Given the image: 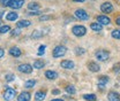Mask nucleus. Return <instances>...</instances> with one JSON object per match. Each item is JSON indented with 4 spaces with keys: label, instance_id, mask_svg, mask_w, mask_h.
Segmentation results:
<instances>
[{
    "label": "nucleus",
    "instance_id": "nucleus-1",
    "mask_svg": "<svg viewBox=\"0 0 120 101\" xmlns=\"http://www.w3.org/2000/svg\"><path fill=\"white\" fill-rule=\"evenodd\" d=\"M66 52H67V48L65 46H62V45H59V46L54 47V49H53V56L54 58H61V56H64L66 54Z\"/></svg>",
    "mask_w": 120,
    "mask_h": 101
},
{
    "label": "nucleus",
    "instance_id": "nucleus-2",
    "mask_svg": "<svg viewBox=\"0 0 120 101\" xmlns=\"http://www.w3.org/2000/svg\"><path fill=\"white\" fill-rule=\"evenodd\" d=\"M72 32L76 37H82V36H84L87 33V29L83 25H75L74 28L72 29Z\"/></svg>",
    "mask_w": 120,
    "mask_h": 101
},
{
    "label": "nucleus",
    "instance_id": "nucleus-3",
    "mask_svg": "<svg viewBox=\"0 0 120 101\" xmlns=\"http://www.w3.org/2000/svg\"><path fill=\"white\" fill-rule=\"evenodd\" d=\"M15 95H16V91H15L14 88H11V87H7L6 91L4 92V99L6 101L13 100Z\"/></svg>",
    "mask_w": 120,
    "mask_h": 101
},
{
    "label": "nucleus",
    "instance_id": "nucleus-4",
    "mask_svg": "<svg viewBox=\"0 0 120 101\" xmlns=\"http://www.w3.org/2000/svg\"><path fill=\"white\" fill-rule=\"evenodd\" d=\"M75 17L81 20V21H86V20L89 18V15L84 9H76L75 10Z\"/></svg>",
    "mask_w": 120,
    "mask_h": 101
},
{
    "label": "nucleus",
    "instance_id": "nucleus-5",
    "mask_svg": "<svg viewBox=\"0 0 120 101\" xmlns=\"http://www.w3.org/2000/svg\"><path fill=\"white\" fill-rule=\"evenodd\" d=\"M109 56H110V53L107 51L101 49V51L96 52V58H97V60H99V61H106L109 59Z\"/></svg>",
    "mask_w": 120,
    "mask_h": 101
},
{
    "label": "nucleus",
    "instance_id": "nucleus-6",
    "mask_svg": "<svg viewBox=\"0 0 120 101\" xmlns=\"http://www.w3.org/2000/svg\"><path fill=\"white\" fill-rule=\"evenodd\" d=\"M101 10L103 13H105V14H109V13H111L113 10V5L111 2H104L101 6Z\"/></svg>",
    "mask_w": 120,
    "mask_h": 101
},
{
    "label": "nucleus",
    "instance_id": "nucleus-7",
    "mask_svg": "<svg viewBox=\"0 0 120 101\" xmlns=\"http://www.w3.org/2000/svg\"><path fill=\"white\" fill-rule=\"evenodd\" d=\"M19 71L23 72V73H31L32 72V67L28 64V63H24V64H20L19 66Z\"/></svg>",
    "mask_w": 120,
    "mask_h": 101
},
{
    "label": "nucleus",
    "instance_id": "nucleus-8",
    "mask_svg": "<svg viewBox=\"0 0 120 101\" xmlns=\"http://www.w3.org/2000/svg\"><path fill=\"white\" fill-rule=\"evenodd\" d=\"M24 3V0H11V3H9V7L13 8V9H20Z\"/></svg>",
    "mask_w": 120,
    "mask_h": 101
},
{
    "label": "nucleus",
    "instance_id": "nucleus-9",
    "mask_svg": "<svg viewBox=\"0 0 120 101\" xmlns=\"http://www.w3.org/2000/svg\"><path fill=\"white\" fill-rule=\"evenodd\" d=\"M97 21H98V23H101L102 25H109V24L111 23L110 17H107L106 15H99V16H97Z\"/></svg>",
    "mask_w": 120,
    "mask_h": 101
},
{
    "label": "nucleus",
    "instance_id": "nucleus-10",
    "mask_svg": "<svg viewBox=\"0 0 120 101\" xmlns=\"http://www.w3.org/2000/svg\"><path fill=\"white\" fill-rule=\"evenodd\" d=\"M107 99H109V101H120V94L114 91H111L107 94Z\"/></svg>",
    "mask_w": 120,
    "mask_h": 101
},
{
    "label": "nucleus",
    "instance_id": "nucleus-11",
    "mask_svg": "<svg viewBox=\"0 0 120 101\" xmlns=\"http://www.w3.org/2000/svg\"><path fill=\"white\" fill-rule=\"evenodd\" d=\"M64 69H73L74 68V62L73 61H69V60H64L60 64Z\"/></svg>",
    "mask_w": 120,
    "mask_h": 101
},
{
    "label": "nucleus",
    "instance_id": "nucleus-12",
    "mask_svg": "<svg viewBox=\"0 0 120 101\" xmlns=\"http://www.w3.org/2000/svg\"><path fill=\"white\" fill-rule=\"evenodd\" d=\"M31 94L29 92H22L19 97H17V101H30Z\"/></svg>",
    "mask_w": 120,
    "mask_h": 101
},
{
    "label": "nucleus",
    "instance_id": "nucleus-13",
    "mask_svg": "<svg viewBox=\"0 0 120 101\" xmlns=\"http://www.w3.org/2000/svg\"><path fill=\"white\" fill-rule=\"evenodd\" d=\"M107 82H109V77H105V76L99 77V79H98V87H99L101 90H103Z\"/></svg>",
    "mask_w": 120,
    "mask_h": 101
},
{
    "label": "nucleus",
    "instance_id": "nucleus-14",
    "mask_svg": "<svg viewBox=\"0 0 120 101\" xmlns=\"http://www.w3.org/2000/svg\"><path fill=\"white\" fill-rule=\"evenodd\" d=\"M9 54H11L12 56H14V58H19V56L22 54V52H21L20 48H17V47H12V48L9 49Z\"/></svg>",
    "mask_w": 120,
    "mask_h": 101
},
{
    "label": "nucleus",
    "instance_id": "nucleus-15",
    "mask_svg": "<svg viewBox=\"0 0 120 101\" xmlns=\"http://www.w3.org/2000/svg\"><path fill=\"white\" fill-rule=\"evenodd\" d=\"M45 97H46V92L45 91H38L35 94V99L37 101H43L45 99Z\"/></svg>",
    "mask_w": 120,
    "mask_h": 101
},
{
    "label": "nucleus",
    "instance_id": "nucleus-16",
    "mask_svg": "<svg viewBox=\"0 0 120 101\" xmlns=\"http://www.w3.org/2000/svg\"><path fill=\"white\" fill-rule=\"evenodd\" d=\"M88 69L92 72H97V71H99V66L97 63H95V62H90L89 64H88Z\"/></svg>",
    "mask_w": 120,
    "mask_h": 101
},
{
    "label": "nucleus",
    "instance_id": "nucleus-17",
    "mask_svg": "<svg viewBox=\"0 0 120 101\" xmlns=\"http://www.w3.org/2000/svg\"><path fill=\"white\" fill-rule=\"evenodd\" d=\"M45 77L47 78V79H56V78H58V73L56 71H51V70H49V71L45 72Z\"/></svg>",
    "mask_w": 120,
    "mask_h": 101
},
{
    "label": "nucleus",
    "instance_id": "nucleus-18",
    "mask_svg": "<svg viewBox=\"0 0 120 101\" xmlns=\"http://www.w3.org/2000/svg\"><path fill=\"white\" fill-rule=\"evenodd\" d=\"M30 24H31V22L28 21V20H21V21L17 22V27L19 28H27V27H29Z\"/></svg>",
    "mask_w": 120,
    "mask_h": 101
},
{
    "label": "nucleus",
    "instance_id": "nucleus-19",
    "mask_svg": "<svg viewBox=\"0 0 120 101\" xmlns=\"http://www.w3.org/2000/svg\"><path fill=\"white\" fill-rule=\"evenodd\" d=\"M17 17H19V14L15 13V12H11V13H8L7 16H6V18H7L8 21H16Z\"/></svg>",
    "mask_w": 120,
    "mask_h": 101
},
{
    "label": "nucleus",
    "instance_id": "nucleus-20",
    "mask_svg": "<svg viewBox=\"0 0 120 101\" xmlns=\"http://www.w3.org/2000/svg\"><path fill=\"white\" fill-rule=\"evenodd\" d=\"M90 28L94 30V31L98 32V31H102V30H103V25H102L101 23H91Z\"/></svg>",
    "mask_w": 120,
    "mask_h": 101
},
{
    "label": "nucleus",
    "instance_id": "nucleus-21",
    "mask_svg": "<svg viewBox=\"0 0 120 101\" xmlns=\"http://www.w3.org/2000/svg\"><path fill=\"white\" fill-rule=\"evenodd\" d=\"M44 66H45V63L42 60H37V61L34 62V68L35 69H42V68H44Z\"/></svg>",
    "mask_w": 120,
    "mask_h": 101
},
{
    "label": "nucleus",
    "instance_id": "nucleus-22",
    "mask_svg": "<svg viewBox=\"0 0 120 101\" xmlns=\"http://www.w3.org/2000/svg\"><path fill=\"white\" fill-rule=\"evenodd\" d=\"M28 8H29L30 10H38L39 9V5L37 2H30L29 5H28Z\"/></svg>",
    "mask_w": 120,
    "mask_h": 101
},
{
    "label": "nucleus",
    "instance_id": "nucleus-23",
    "mask_svg": "<svg viewBox=\"0 0 120 101\" xmlns=\"http://www.w3.org/2000/svg\"><path fill=\"white\" fill-rule=\"evenodd\" d=\"M35 84H36V80H34V79H29V80H27V82H26L24 87H27V88H32V87L35 86Z\"/></svg>",
    "mask_w": 120,
    "mask_h": 101
},
{
    "label": "nucleus",
    "instance_id": "nucleus-24",
    "mask_svg": "<svg viewBox=\"0 0 120 101\" xmlns=\"http://www.w3.org/2000/svg\"><path fill=\"white\" fill-rule=\"evenodd\" d=\"M83 98L87 101H96V99H97V97L95 94H86V95H83Z\"/></svg>",
    "mask_w": 120,
    "mask_h": 101
},
{
    "label": "nucleus",
    "instance_id": "nucleus-25",
    "mask_svg": "<svg viewBox=\"0 0 120 101\" xmlns=\"http://www.w3.org/2000/svg\"><path fill=\"white\" fill-rule=\"evenodd\" d=\"M66 91H67V93H69V94H75V92H76V90H75V87L73 85H69V86L66 87Z\"/></svg>",
    "mask_w": 120,
    "mask_h": 101
},
{
    "label": "nucleus",
    "instance_id": "nucleus-26",
    "mask_svg": "<svg viewBox=\"0 0 120 101\" xmlns=\"http://www.w3.org/2000/svg\"><path fill=\"white\" fill-rule=\"evenodd\" d=\"M111 35H112V37H113V38H116V39H120V31L119 30H113Z\"/></svg>",
    "mask_w": 120,
    "mask_h": 101
},
{
    "label": "nucleus",
    "instance_id": "nucleus-27",
    "mask_svg": "<svg viewBox=\"0 0 120 101\" xmlns=\"http://www.w3.org/2000/svg\"><path fill=\"white\" fill-rule=\"evenodd\" d=\"M11 30V28L8 25H4V27H0V33H5V32H8Z\"/></svg>",
    "mask_w": 120,
    "mask_h": 101
},
{
    "label": "nucleus",
    "instance_id": "nucleus-28",
    "mask_svg": "<svg viewBox=\"0 0 120 101\" xmlns=\"http://www.w3.org/2000/svg\"><path fill=\"white\" fill-rule=\"evenodd\" d=\"M15 79V76L14 75H12V73H8V75H6V80L7 82H13Z\"/></svg>",
    "mask_w": 120,
    "mask_h": 101
},
{
    "label": "nucleus",
    "instance_id": "nucleus-29",
    "mask_svg": "<svg viewBox=\"0 0 120 101\" xmlns=\"http://www.w3.org/2000/svg\"><path fill=\"white\" fill-rule=\"evenodd\" d=\"M0 3H1L4 7H8L9 3H11V0H0Z\"/></svg>",
    "mask_w": 120,
    "mask_h": 101
},
{
    "label": "nucleus",
    "instance_id": "nucleus-30",
    "mask_svg": "<svg viewBox=\"0 0 120 101\" xmlns=\"http://www.w3.org/2000/svg\"><path fill=\"white\" fill-rule=\"evenodd\" d=\"M44 53H45V46L44 45H42V46L39 47V51H38V53H37V54H38V55H43Z\"/></svg>",
    "mask_w": 120,
    "mask_h": 101
},
{
    "label": "nucleus",
    "instance_id": "nucleus-31",
    "mask_svg": "<svg viewBox=\"0 0 120 101\" xmlns=\"http://www.w3.org/2000/svg\"><path fill=\"white\" fill-rule=\"evenodd\" d=\"M32 38H38V37H42V32H39V31H35L34 33H32V36H31Z\"/></svg>",
    "mask_w": 120,
    "mask_h": 101
},
{
    "label": "nucleus",
    "instance_id": "nucleus-32",
    "mask_svg": "<svg viewBox=\"0 0 120 101\" xmlns=\"http://www.w3.org/2000/svg\"><path fill=\"white\" fill-rule=\"evenodd\" d=\"M86 53V51L83 49V48H76V54L77 55H82V54H84Z\"/></svg>",
    "mask_w": 120,
    "mask_h": 101
},
{
    "label": "nucleus",
    "instance_id": "nucleus-33",
    "mask_svg": "<svg viewBox=\"0 0 120 101\" xmlns=\"http://www.w3.org/2000/svg\"><path fill=\"white\" fill-rule=\"evenodd\" d=\"M113 70H114L116 72H120V63L114 64V67H113Z\"/></svg>",
    "mask_w": 120,
    "mask_h": 101
},
{
    "label": "nucleus",
    "instance_id": "nucleus-34",
    "mask_svg": "<svg viewBox=\"0 0 120 101\" xmlns=\"http://www.w3.org/2000/svg\"><path fill=\"white\" fill-rule=\"evenodd\" d=\"M41 13L38 12V10H32V12H30L28 15H30V16H37V15H39Z\"/></svg>",
    "mask_w": 120,
    "mask_h": 101
},
{
    "label": "nucleus",
    "instance_id": "nucleus-35",
    "mask_svg": "<svg viewBox=\"0 0 120 101\" xmlns=\"http://www.w3.org/2000/svg\"><path fill=\"white\" fill-rule=\"evenodd\" d=\"M12 35H13V36H17V35H20V29L13 30V32H12Z\"/></svg>",
    "mask_w": 120,
    "mask_h": 101
},
{
    "label": "nucleus",
    "instance_id": "nucleus-36",
    "mask_svg": "<svg viewBox=\"0 0 120 101\" xmlns=\"http://www.w3.org/2000/svg\"><path fill=\"white\" fill-rule=\"evenodd\" d=\"M46 20H50V16H41L39 17V21H46Z\"/></svg>",
    "mask_w": 120,
    "mask_h": 101
},
{
    "label": "nucleus",
    "instance_id": "nucleus-37",
    "mask_svg": "<svg viewBox=\"0 0 120 101\" xmlns=\"http://www.w3.org/2000/svg\"><path fill=\"white\" fill-rule=\"evenodd\" d=\"M4 54H5V52H4V49L2 48H0V59L4 56Z\"/></svg>",
    "mask_w": 120,
    "mask_h": 101
},
{
    "label": "nucleus",
    "instance_id": "nucleus-38",
    "mask_svg": "<svg viewBox=\"0 0 120 101\" xmlns=\"http://www.w3.org/2000/svg\"><path fill=\"white\" fill-rule=\"evenodd\" d=\"M116 23H117L118 25H120V16H119V17H117V20H116Z\"/></svg>",
    "mask_w": 120,
    "mask_h": 101
},
{
    "label": "nucleus",
    "instance_id": "nucleus-39",
    "mask_svg": "<svg viewBox=\"0 0 120 101\" xmlns=\"http://www.w3.org/2000/svg\"><path fill=\"white\" fill-rule=\"evenodd\" d=\"M53 94H59V91H58V90H54V91H53Z\"/></svg>",
    "mask_w": 120,
    "mask_h": 101
},
{
    "label": "nucleus",
    "instance_id": "nucleus-40",
    "mask_svg": "<svg viewBox=\"0 0 120 101\" xmlns=\"http://www.w3.org/2000/svg\"><path fill=\"white\" fill-rule=\"evenodd\" d=\"M73 1H79V2H84L86 0H73Z\"/></svg>",
    "mask_w": 120,
    "mask_h": 101
},
{
    "label": "nucleus",
    "instance_id": "nucleus-41",
    "mask_svg": "<svg viewBox=\"0 0 120 101\" xmlns=\"http://www.w3.org/2000/svg\"><path fill=\"white\" fill-rule=\"evenodd\" d=\"M51 101H64V100H61V99H53V100H51Z\"/></svg>",
    "mask_w": 120,
    "mask_h": 101
},
{
    "label": "nucleus",
    "instance_id": "nucleus-42",
    "mask_svg": "<svg viewBox=\"0 0 120 101\" xmlns=\"http://www.w3.org/2000/svg\"><path fill=\"white\" fill-rule=\"evenodd\" d=\"M4 13H5V12H4V10H0V17H1V16H2V15H4Z\"/></svg>",
    "mask_w": 120,
    "mask_h": 101
}]
</instances>
